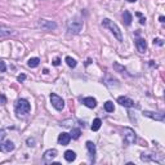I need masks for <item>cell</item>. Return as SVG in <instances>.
Segmentation results:
<instances>
[{"mask_svg":"<svg viewBox=\"0 0 165 165\" xmlns=\"http://www.w3.org/2000/svg\"><path fill=\"white\" fill-rule=\"evenodd\" d=\"M17 80H18V81H19V83H22V81H25V80H26V75H23V74H22V75H19V76L17 77Z\"/></svg>","mask_w":165,"mask_h":165,"instance_id":"f546056e","label":"cell"},{"mask_svg":"<svg viewBox=\"0 0 165 165\" xmlns=\"http://www.w3.org/2000/svg\"><path fill=\"white\" fill-rule=\"evenodd\" d=\"M39 63H40V59H39V58H36V57L30 58V59L27 61V66L31 67V69H35V67H38Z\"/></svg>","mask_w":165,"mask_h":165,"instance_id":"d6986e66","label":"cell"},{"mask_svg":"<svg viewBox=\"0 0 165 165\" xmlns=\"http://www.w3.org/2000/svg\"><path fill=\"white\" fill-rule=\"evenodd\" d=\"M135 45H137V49L140 53H144V52L147 50V43H146L144 39H137Z\"/></svg>","mask_w":165,"mask_h":165,"instance_id":"9a60e30c","label":"cell"},{"mask_svg":"<svg viewBox=\"0 0 165 165\" xmlns=\"http://www.w3.org/2000/svg\"><path fill=\"white\" fill-rule=\"evenodd\" d=\"M114 70L116 72H121V74L127 72V69H125L124 66H121V64H119L118 62H114Z\"/></svg>","mask_w":165,"mask_h":165,"instance_id":"7402d4cb","label":"cell"},{"mask_svg":"<svg viewBox=\"0 0 165 165\" xmlns=\"http://www.w3.org/2000/svg\"><path fill=\"white\" fill-rule=\"evenodd\" d=\"M31 110V105L28 103L27 99H18L17 103H16V114H17L18 116H25L27 115L28 112H30Z\"/></svg>","mask_w":165,"mask_h":165,"instance_id":"7a4b0ae2","label":"cell"},{"mask_svg":"<svg viewBox=\"0 0 165 165\" xmlns=\"http://www.w3.org/2000/svg\"><path fill=\"white\" fill-rule=\"evenodd\" d=\"M140 23H141V25H146V18L140 17Z\"/></svg>","mask_w":165,"mask_h":165,"instance_id":"1f68e13d","label":"cell"},{"mask_svg":"<svg viewBox=\"0 0 165 165\" xmlns=\"http://www.w3.org/2000/svg\"><path fill=\"white\" fill-rule=\"evenodd\" d=\"M70 140H71V135L69 133H61L58 135V143L61 146H67L70 143Z\"/></svg>","mask_w":165,"mask_h":165,"instance_id":"4fadbf2b","label":"cell"},{"mask_svg":"<svg viewBox=\"0 0 165 165\" xmlns=\"http://www.w3.org/2000/svg\"><path fill=\"white\" fill-rule=\"evenodd\" d=\"M57 156V150L52 148V150H48L44 152V156H43V160L45 163H52V160Z\"/></svg>","mask_w":165,"mask_h":165,"instance_id":"8fae6325","label":"cell"},{"mask_svg":"<svg viewBox=\"0 0 165 165\" xmlns=\"http://www.w3.org/2000/svg\"><path fill=\"white\" fill-rule=\"evenodd\" d=\"M66 63L69 64V67H71V69H74V67H76V64L77 62L74 58H71V57H66Z\"/></svg>","mask_w":165,"mask_h":165,"instance_id":"cb8c5ba5","label":"cell"},{"mask_svg":"<svg viewBox=\"0 0 165 165\" xmlns=\"http://www.w3.org/2000/svg\"><path fill=\"white\" fill-rule=\"evenodd\" d=\"M5 135H6L5 129H0V142H1L3 140H4V138H5Z\"/></svg>","mask_w":165,"mask_h":165,"instance_id":"4316f807","label":"cell"},{"mask_svg":"<svg viewBox=\"0 0 165 165\" xmlns=\"http://www.w3.org/2000/svg\"><path fill=\"white\" fill-rule=\"evenodd\" d=\"M132 21H133V17H132L130 12H129V11H124V13H123V22H124L127 26H130Z\"/></svg>","mask_w":165,"mask_h":165,"instance_id":"2e32d148","label":"cell"},{"mask_svg":"<svg viewBox=\"0 0 165 165\" xmlns=\"http://www.w3.org/2000/svg\"><path fill=\"white\" fill-rule=\"evenodd\" d=\"M27 146H30V147H34L35 146V140L34 138H27Z\"/></svg>","mask_w":165,"mask_h":165,"instance_id":"d4e9b609","label":"cell"},{"mask_svg":"<svg viewBox=\"0 0 165 165\" xmlns=\"http://www.w3.org/2000/svg\"><path fill=\"white\" fill-rule=\"evenodd\" d=\"M81 102L84 106H86V107L89 108H94L97 106V101L96 98H93V97H85V98H81Z\"/></svg>","mask_w":165,"mask_h":165,"instance_id":"5bb4252c","label":"cell"},{"mask_svg":"<svg viewBox=\"0 0 165 165\" xmlns=\"http://www.w3.org/2000/svg\"><path fill=\"white\" fill-rule=\"evenodd\" d=\"M64 159H66V161H69V163H72V161L76 159V154L72 150H67L66 152H64Z\"/></svg>","mask_w":165,"mask_h":165,"instance_id":"ac0fdd59","label":"cell"},{"mask_svg":"<svg viewBox=\"0 0 165 165\" xmlns=\"http://www.w3.org/2000/svg\"><path fill=\"white\" fill-rule=\"evenodd\" d=\"M141 160L144 161V163H151V161H155V163H159V164L165 163L164 155H159L155 152H143L141 155Z\"/></svg>","mask_w":165,"mask_h":165,"instance_id":"3957f363","label":"cell"},{"mask_svg":"<svg viewBox=\"0 0 165 165\" xmlns=\"http://www.w3.org/2000/svg\"><path fill=\"white\" fill-rule=\"evenodd\" d=\"M135 140H137V135H135V132L132 128H124L123 130V141H124L125 144H133Z\"/></svg>","mask_w":165,"mask_h":165,"instance_id":"277c9868","label":"cell"},{"mask_svg":"<svg viewBox=\"0 0 165 165\" xmlns=\"http://www.w3.org/2000/svg\"><path fill=\"white\" fill-rule=\"evenodd\" d=\"M143 116L151 118L157 121H164V112H152V111H143Z\"/></svg>","mask_w":165,"mask_h":165,"instance_id":"ba28073f","label":"cell"},{"mask_svg":"<svg viewBox=\"0 0 165 165\" xmlns=\"http://www.w3.org/2000/svg\"><path fill=\"white\" fill-rule=\"evenodd\" d=\"M86 148H88L90 161H92V163H94V160H96V152H97V150H96V144L93 143L92 141H88V142H86Z\"/></svg>","mask_w":165,"mask_h":165,"instance_id":"9c48e42d","label":"cell"},{"mask_svg":"<svg viewBox=\"0 0 165 165\" xmlns=\"http://www.w3.org/2000/svg\"><path fill=\"white\" fill-rule=\"evenodd\" d=\"M59 63H61V59H59V58H56V59L53 61V64H54V66H59Z\"/></svg>","mask_w":165,"mask_h":165,"instance_id":"4dcf8cb0","label":"cell"},{"mask_svg":"<svg viewBox=\"0 0 165 165\" xmlns=\"http://www.w3.org/2000/svg\"><path fill=\"white\" fill-rule=\"evenodd\" d=\"M38 27H40L41 30H56L57 28V23L53 21H49V19H39L38 22Z\"/></svg>","mask_w":165,"mask_h":165,"instance_id":"52a82bcc","label":"cell"},{"mask_svg":"<svg viewBox=\"0 0 165 165\" xmlns=\"http://www.w3.org/2000/svg\"><path fill=\"white\" fill-rule=\"evenodd\" d=\"M90 63H92V59H88V61H86V63H85V64L88 66V64H90Z\"/></svg>","mask_w":165,"mask_h":165,"instance_id":"836d02e7","label":"cell"},{"mask_svg":"<svg viewBox=\"0 0 165 165\" xmlns=\"http://www.w3.org/2000/svg\"><path fill=\"white\" fill-rule=\"evenodd\" d=\"M159 21H160V22H164V21H165L164 16H160V17H159Z\"/></svg>","mask_w":165,"mask_h":165,"instance_id":"d6a6232c","label":"cell"},{"mask_svg":"<svg viewBox=\"0 0 165 165\" xmlns=\"http://www.w3.org/2000/svg\"><path fill=\"white\" fill-rule=\"evenodd\" d=\"M13 34H14V30L0 25V36H8V35H13Z\"/></svg>","mask_w":165,"mask_h":165,"instance_id":"e0dca14e","label":"cell"},{"mask_svg":"<svg viewBox=\"0 0 165 165\" xmlns=\"http://www.w3.org/2000/svg\"><path fill=\"white\" fill-rule=\"evenodd\" d=\"M70 135H71V138H74V140H79L80 135H81V130H80L79 128H72Z\"/></svg>","mask_w":165,"mask_h":165,"instance_id":"ffe728a7","label":"cell"},{"mask_svg":"<svg viewBox=\"0 0 165 165\" xmlns=\"http://www.w3.org/2000/svg\"><path fill=\"white\" fill-rule=\"evenodd\" d=\"M102 26L103 27H106V28H108V30L112 32V35H114L119 41H123L121 31H120V28H119V26L116 25L114 21H111V19H108V18H105L102 21Z\"/></svg>","mask_w":165,"mask_h":165,"instance_id":"6da1fadb","label":"cell"},{"mask_svg":"<svg viewBox=\"0 0 165 165\" xmlns=\"http://www.w3.org/2000/svg\"><path fill=\"white\" fill-rule=\"evenodd\" d=\"M154 44H157V45H160V47H163L164 43H163V40L159 38H156V39H154Z\"/></svg>","mask_w":165,"mask_h":165,"instance_id":"83f0119b","label":"cell"},{"mask_svg":"<svg viewBox=\"0 0 165 165\" xmlns=\"http://www.w3.org/2000/svg\"><path fill=\"white\" fill-rule=\"evenodd\" d=\"M0 71H1V72H5L6 71V66H5L4 61H0Z\"/></svg>","mask_w":165,"mask_h":165,"instance_id":"484cf974","label":"cell"},{"mask_svg":"<svg viewBox=\"0 0 165 165\" xmlns=\"http://www.w3.org/2000/svg\"><path fill=\"white\" fill-rule=\"evenodd\" d=\"M118 103H119V105H121V106H124V107H133V106H134V101H133V99L128 98V97H124V96L119 97V98H118Z\"/></svg>","mask_w":165,"mask_h":165,"instance_id":"30bf717a","label":"cell"},{"mask_svg":"<svg viewBox=\"0 0 165 165\" xmlns=\"http://www.w3.org/2000/svg\"><path fill=\"white\" fill-rule=\"evenodd\" d=\"M14 150V143L12 141H5L4 143H0V151L3 152H11Z\"/></svg>","mask_w":165,"mask_h":165,"instance_id":"7c38bea8","label":"cell"},{"mask_svg":"<svg viewBox=\"0 0 165 165\" xmlns=\"http://www.w3.org/2000/svg\"><path fill=\"white\" fill-rule=\"evenodd\" d=\"M103 107H105V110H106V111H107V112H114V111H115L114 103H112L111 101H107V102H106Z\"/></svg>","mask_w":165,"mask_h":165,"instance_id":"603a6c76","label":"cell"},{"mask_svg":"<svg viewBox=\"0 0 165 165\" xmlns=\"http://www.w3.org/2000/svg\"><path fill=\"white\" fill-rule=\"evenodd\" d=\"M67 30H69L70 34H79L83 30V21L77 18L70 21L69 25H67Z\"/></svg>","mask_w":165,"mask_h":165,"instance_id":"5b68a950","label":"cell"},{"mask_svg":"<svg viewBox=\"0 0 165 165\" xmlns=\"http://www.w3.org/2000/svg\"><path fill=\"white\" fill-rule=\"evenodd\" d=\"M101 125H102V120H101V119H94V120H93V124H92V130L97 132L99 128H101Z\"/></svg>","mask_w":165,"mask_h":165,"instance_id":"44dd1931","label":"cell"},{"mask_svg":"<svg viewBox=\"0 0 165 165\" xmlns=\"http://www.w3.org/2000/svg\"><path fill=\"white\" fill-rule=\"evenodd\" d=\"M50 102H52V106H53L57 111H62L63 107H64V101L59 96L54 94V93L50 94Z\"/></svg>","mask_w":165,"mask_h":165,"instance_id":"8992f818","label":"cell"},{"mask_svg":"<svg viewBox=\"0 0 165 165\" xmlns=\"http://www.w3.org/2000/svg\"><path fill=\"white\" fill-rule=\"evenodd\" d=\"M0 103H1V105H5L6 103V98L4 94H0Z\"/></svg>","mask_w":165,"mask_h":165,"instance_id":"f1b7e54d","label":"cell"},{"mask_svg":"<svg viewBox=\"0 0 165 165\" xmlns=\"http://www.w3.org/2000/svg\"><path fill=\"white\" fill-rule=\"evenodd\" d=\"M128 1H129V3H134L135 0H128Z\"/></svg>","mask_w":165,"mask_h":165,"instance_id":"e575fe53","label":"cell"}]
</instances>
